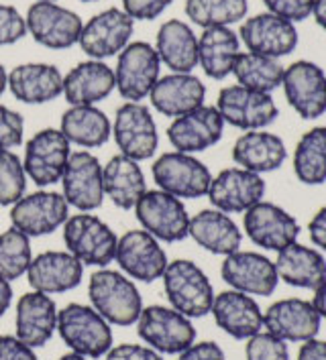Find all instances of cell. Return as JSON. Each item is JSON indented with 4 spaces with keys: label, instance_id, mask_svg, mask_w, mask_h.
Returning <instances> with one entry per match:
<instances>
[{
    "label": "cell",
    "instance_id": "cell-1",
    "mask_svg": "<svg viewBox=\"0 0 326 360\" xmlns=\"http://www.w3.org/2000/svg\"><path fill=\"white\" fill-rule=\"evenodd\" d=\"M88 295L92 307L113 326H133L143 311L137 285L127 275L106 266L92 273Z\"/></svg>",
    "mask_w": 326,
    "mask_h": 360
},
{
    "label": "cell",
    "instance_id": "cell-2",
    "mask_svg": "<svg viewBox=\"0 0 326 360\" xmlns=\"http://www.w3.org/2000/svg\"><path fill=\"white\" fill-rule=\"evenodd\" d=\"M58 332L72 352L102 359L113 348V330L92 305L70 304L58 311Z\"/></svg>",
    "mask_w": 326,
    "mask_h": 360
},
{
    "label": "cell",
    "instance_id": "cell-3",
    "mask_svg": "<svg viewBox=\"0 0 326 360\" xmlns=\"http://www.w3.org/2000/svg\"><path fill=\"white\" fill-rule=\"evenodd\" d=\"M161 279H163L168 302L175 311L184 314L190 320L204 318L206 314H211L214 287L208 275L196 263L188 259L172 261L165 266Z\"/></svg>",
    "mask_w": 326,
    "mask_h": 360
},
{
    "label": "cell",
    "instance_id": "cell-4",
    "mask_svg": "<svg viewBox=\"0 0 326 360\" xmlns=\"http://www.w3.org/2000/svg\"><path fill=\"white\" fill-rule=\"evenodd\" d=\"M63 243L82 265L108 266L115 261L116 238L115 230L102 218L90 212L70 216L63 224Z\"/></svg>",
    "mask_w": 326,
    "mask_h": 360
},
{
    "label": "cell",
    "instance_id": "cell-5",
    "mask_svg": "<svg viewBox=\"0 0 326 360\" xmlns=\"http://www.w3.org/2000/svg\"><path fill=\"white\" fill-rule=\"evenodd\" d=\"M134 216L143 230L161 243L188 238L190 214L180 198L163 190H147L134 204Z\"/></svg>",
    "mask_w": 326,
    "mask_h": 360
},
{
    "label": "cell",
    "instance_id": "cell-6",
    "mask_svg": "<svg viewBox=\"0 0 326 360\" xmlns=\"http://www.w3.org/2000/svg\"><path fill=\"white\" fill-rule=\"evenodd\" d=\"M137 334L161 354H180L196 342L192 320L165 305L143 307L137 320Z\"/></svg>",
    "mask_w": 326,
    "mask_h": 360
},
{
    "label": "cell",
    "instance_id": "cell-7",
    "mask_svg": "<svg viewBox=\"0 0 326 360\" xmlns=\"http://www.w3.org/2000/svg\"><path fill=\"white\" fill-rule=\"evenodd\" d=\"M157 188L180 200H198L208 193L211 169L190 153H163L151 167Z\"/></svg>",
    "mask_w": 326,
    "mask_h": 360
},
{
    "label": "cell",
    "instance_id": "cell-8",
    "mask_svg": "<svg viewBox=\"0 0 326 360\" xmlns=\"http://www.w3.org/2000/svg\"><path fill=\"white\" fill-rule=\"evenodd\" d=\"M216 110L220 112L225 124L241 131H263L273 124L280 116L277 104L271 94L249 90L243 86H227L218 92Z\"/></svg>",
    "mask_w": 326,
    "mask_h": 360
},
{
    "label": "cell",
    "instance_id": "cell-9",
    "mask_svg": "<svg viewBox=\"0 0 326 360\" xmlns=\"http://www.w3.org/2000/svg\"><path fill=\"white\" fill-rule=\"evenodd\" d=\"M113 72L118 94L129 102H141L151 94L155 82L159 79L161 59L153 45L134 41L118 53L116 70Z\"/></svg>",
    "mask_w": 326,
    "mask_h": 360
},
{
    "label": "cell",
    "instance_id": "cell-10",
    "mask_svg": "<svg viewBox=\"0 0 326 360\" xmlns=\"http://www.w3.org/2000/svg\"><path fill=\"white\" fill-rule=\"evenodd\" d=\"M113 136L120 155L147 161L159 147V133L151 110L141 102H125L118 106L113 122Z\"/></svg>",
    "mask_w": 326,
    "mask_h": 360
},
{
    "label": "cell",
    "instance_id": "cell-11",
    "mask_svg": "<svg viewBox=\"0 0 326 360\" xmlns=\"http://www.w3.org/2000/svg\"><path fill=\"white\" fill-rule=\"evenodd\" d=\"M70 147V141L59 129H43L33 134L25 145L23 159L27 177L41 190L58 184L72 155Z\"/></svg>",
    "mask_w": 326,
    "mask_h": 360
},
{
    "label": "cell",
    "instance_id": "cell-12",
    "mask_svg": "<svg viewBox=\"0 0 326 360\" xmlns=\"http://www.w3.org/2000/svg\"><path fill=\"white\" fill-rule=\"evenodd\" d=\"M70 218V204L58 191L39 190L23 195L11 206V224L29 238L47 236L65 224Z\"/></svg>",
    "mask_w": 326,
    "mask_h": 360
},
{
    "label": "cell",
    "instance_id": "cell-13",
    "mask_svg": "<svg viewBox=\"0 0 326 360\" xmlns=\"http://www.w3.org/2000/svg\"><path fill=\"white\" fill-rule=\"evenodd\" d=\"M25 20L29 35L47 49H70L80 41L84 27L80 15L58 2H33Z\"/></svg>",
    "mask_w": 326,
    "mask_h": 360
},
{
    "label": "cell",
    "instance_id": "cell-14",
    "mask_svg": "<svg viewBox=\"0 0 326 360\" xmlns=\"http://www.w3.org/2000/svg\"><path fill=\"white\" fill-rule=\"evenodd\" d=\"M115 261L125 271L127 277L137 279L141 283H153L161 279L168 255L159 240L147 230H129L116 243Z\"/></svg>",
    "mask_w": 326,
    "mask_h": 360
},
{
    "label": "cell",
    "instance_id": "cell-15",
    "mask_svg": "<svg viewBox=\"0 0 326 360\" xmlns=\"http://www.w3.org/2000/svg\"><path fill=\"white\" fill-rule=\"evenodd\" d=\"M243 230L253 245L275 252L298 243L300 236V224L288 210L263 200L245 212Z\"/></svg>",
    "mask_w": 326,
    "mask_h": 360
},
{
    "label": "cell",
    "instance_id": "cell-16",
    "mask_svg": "<svg viewBox=\"0 0 326 360\" xmlns=\"http://www.w3.org/2000/svg\"><path fill=\"white\" fill-rule=\"evenodd\" d=\"M282 88L289 106L304 120L320 118L326 112V74L314 61L300 59L288 65Z\"/></svg>",
    "mask_w": 326,
    "mask_h": 360
},
{
    "label": "cell",
    "instance_id": "cell-17",
    "mask_svg": "<svg viewBox=\"0 0 326 360\" xmlns=\"http://www.w3.org/2000/svg\"><path fill=\"white\" fill-rule=\"evenodd\" d=\"M59 181L63 188L61 195L70 208L94 212L104 204L102 165L90 151L72 153Z\"/></svg>",
    "mask_w": 326,
    "mask_h": 360
},
{
    "label": "cell",
    "instance_id": "cell-18",
    "mask_svg": "<svg viewBox=\"0 0 326 360\" xmlns=\"http://www.w3.org/2000/svg\"><path fill=\"white\" fill-rule=\"evenodd\" d=\"M134 20L123 8H106L82 27L80 47L90 59L118 56L131 41Z\"/></svg>",
    "mask_w": 326,
    "mask_h": 360
},
{
    "label": "cell",
    "instance_id": "cell-19",
    "mask_svg": "<svg viewBox=\"0 0 326 360\" xmlns=\"http://www.w3.org/2000/svg\"><path fill=\"white\" fill-rule=\"evenodd\" d=\"M220 275L234 291L259 297L273 295L280 283L275 263L265 255L253 250H237L227 255L220 266Z\"/></svg>",
    "mask_w": 326,
    "mask_h": 360
},
{
    "label": "cell",
    "instance_id": "cell-20",
    "mask_svg": "<svg viewBox=\"0 0 326 360\" xmlns=\"http://www.w3.org/2000/svg\"><path fill=\"white\" fill-rule=\"evenodd\" d=\"M208 200L212 208L225 214H241L259 204L265 195V181L261 175L243 167L222 169L212 177L208 188Z\"/></svg>",
    "mask_w": 326,
    "mask_h": 360
},
{
    "label": "cell",
    "instance_id": "cell-21",
    "mask_svg": "<svg viewBox=\"0 0 326 360\" xmlns=\"http://www.w3.org/2000/svg\"><path fill=\"white\" fill-rule=\"evenodd\" d=\"M322 318L312 302L288 297L271 304L263 311V328L284 342H306L318 336Z\"/></svg>",
    "mask_w": 326,
    "mask_h": 360
},
{
    "label": "cell",
    "instance_id": "cell-22",
    "mask_svg": "<svg viewBox=\"0 0 326 360\" xmlns=\"http://www.w3.org/2000/svg\"><path fill=\"white\" fill-rule=\"evenodd\" d=\"M241 41L251 53L280 57L289 56L298 47V31L296 25L271 13H261L241 25Z\"/></svg>",
    "mask_w": 326,
    "mask_h": 360
},
{
    "label": "cell",
    "instance_id": "cell-23",
    "mask_svg": "<svg viewBox=\"0 0 326 360\" xmlns=\"http://www.w3.org/2000/svg\"><path fill=\"white\" fill-rule=\"evenodd\" d=\"M225 133V120L216 106H200L192 112L173 118L168 139L180 153H200L214 147Z\"/></svg>",
    "mask_w": 326,
    "mask_h": 360
},
{
    "label": "cell",
    "instance_id": "cell-24",
    "mask_svg": "<svg viewBox=\"0 0 326 360\" xmlns=\"http://www.w3.org/2000/svg\"><path fill=\"white\" fill-rule=\"evenodd\" d=\"M211 314L216 326L234 340H249L263 328V311L259 304L241 291H222L214 295Z\"/></svg>",
    "mask_w": 326,
    "mask_h": 360
},
{
    "label": "cell",
    "instance_id": "cell-25",
    "mask_svg": "<svg viewBox=\"0 0 326 360\" xmlns=\"http://www.w3.org/2000/svg\"><path fill=\"white\" fill-rule=\"evenodd\" d=\"M84 277V265L72 252L47 250L37 255L27 269V279L33 291L41 293H65L76 289Z\"/></svg>",
    "mask_w": 326,
    "mask_h": 360
},
{
    "label": "cell",
    "instance_id": "cell-26",
    "mask_svg": "<svg viewBox=\"0 0 326 360\" xmlns=\"http://www.w3.org/2000/svg\"><path fill=\"white\" fill-rule=\"evenodd\" d=\"M206 86L192 74H170L155 82L149 94L151 106L159 114L177 118L204 106Z\"/></svg>",
    "mask_w": 326,
    "mask_h": 360
},
{
    "label": "cell",
    "instance_id": "cell-27",
    "mask_svg": "<svg viewBox=\"0 0 326 360\" xmlns=\"http://www.w3.org/2000/svg\"><path fill=\"white\" fill-rule=\"evenodd\" d=\"M58 332V305L41 291L25 293L17 304V338L41 348Z\"/></svg>",
    "mask_w": 326,
    "mask_h": 360
},
{
    "label": "cell",
    "instance_id": "cell-28",
    "mask_svg": "<svg viewBox=\"0 0 326 360\" xmlns=\"http://www.w3.org/2000/svg\"><path fill=\"white\" fill-rule=\"evenodd\" d=\"M115 88V72L98 59L82 61L63 76V96L70 106H94Z\"/></svg>",
    "mask_w": 326,
    "mask_h": 360
},
{
    "label": "cell",
    "instance_id": "cell-29",
    "mask_svg": "<svg viewBox=\"0 0 326 360\" xmlns=\"http://www.w3.org/2000/svg\"><path fill=\"white\" fill-rule=\"evenodd\" d=\"M288 159V149L282 136L268 131H247L232 145V161L257 175L280 169Z\"/></svg>",
    "mask_w": 326,
    "mask_h": 360
},
{
    "label": "cell",
    "instance_id": "cell-30",
    "mask_svg": "<svg viewBox=\"0 0 326 360\" xmlns=\"http://www.w3.org/2000/svg\"><path fill=\"white\" fill-rule=\"evenodd\" d=\"M188 236H192L198 247L220 257L241 250L243 243V232L237 226V222L229 214L216 208L200 210L196 216H192Z\"/></svg>",
    "mask_w": 326,
    "mask_h": 360
},
{
    "label": "cell",
    "instance_id": "cell-31",
    "mask_svg": "<svg viewBox=\"0 0 326 360\" xmlns=\"http://www.w3.org/2000/svg\"><path fill=\"white\" fill-rule=\"evenodd\" d=\"M8 90L23 104H45L63 94V76L51 63H23L8 74Z\"/></svg>",
    "mask_w": 326,
    "mask_h": 360
},
{
    "label": "cell",
    "instance_id": "cell-32",
    "mask_svg": "<svg viewBox=\"0 0 326 360\" xmlns=\"http://www.w3.org/2000/svg\"><path fill=\"white\" fill-rule=\"evenodd\" d=\"M275 271L289 287L316 291L326 281V259L318 248L294 243L277 252Z\"/></svg>",
    "mask_w": 326,
    "mask_h": 360
},
{
    "label": "cell",
    "instance_id": "cell-33",
    "mask_svg": "<svg viewBox=\"0 0 326 360\" xmlns=\"http://www.w3.org/2000/svg\"><path fill=\"white\" fill-rule=\"evenodd\" d=\"M102 188L104 198H108L116 208L133 210L139 198L147 191V181L139 161L115 155L102 165Z\"/></svg>",
    "mask_w": 326,
    "mask_h": 360
},
{
    "label": "cell",
    "instance_id": "cell-34",
    "mask_svg": "<svg viewBox=\"0 0 326 360\" xmlns=\"http://www.w3.org/2000/svg\"><path fill=\"white\" fill-rule=\"evenodd\" d=\"M155 51L173 74H192L198 65V37L188 22L165 20L157 31Z\"/></svg>",
    "mask_w": 326,
    "mask_h": 360
},
{
    "label": "cell",
    "instance_id": "cell-35",
    "mask_svg": "<svg viewBox=\"0 0 326 360\" xmlns=\"http://www.w3.org/2000/svg\"><path fill=\"white\" fill-rule=\"evenodd\" d=\"M239 56L241 41L229 27L204 29V33L198 37V65L212 79L229 77Z\"/></svg>",
    "mask_w": 326,
    "mask_h": 360
},
{
    "label": "cell",
    "instance_id": "cell-36",
    "mask_svg": "<svg viewBox=\"0 0 326 360\" xmlns=\"http://www.w3.org/2000/svg\"><path fill=\"white\" fill-rule=\"evenodd\" d=\"M59 131L70 145L98 149L113 136V122L96 106H70L61 116Z\"/></svg>",
    "mask_w": 326,
    "mask_h": 360
},
{
    "label": "cell",
    "instance_id": "cell-37",
    "mask_svg": "<svg viewBox=\"0 0 326 360\" xmlns=\"http://www.w3.org/2000/svg\"><path fill=\"white\" fill-rule=\"evenodd\" d=\"M294 173L304 186L326 181V127H314L300 136L294 151Z\"/></svg>",
    "mask_w": 326,
    "mask_h": 360
},
{
    "label": "cell",
    "instance_id": "cell-38",
    "mask_svg": "<svg viewBox=\"0 0 326 360\" xmlns=\"http://www.w3.org/2000/svg\"><path fill=\"white\" fill-rule=\"evenodd\" d=\"M284 70L286 68L277 59L247 51V53H241L237 57L232 76L237 77L239 86H243V88L271 94L275 88L282 86Z\"/></svg>",
    "mask_w": 326,
    "mask_h": 360
},
{
    "label": "cell",
    "instance_id": "cell-39",
    "mask_svg": "<svg viewBox=\"0 0 326 360\" xmlns=\"http://www.w3.org/2000/svg\"><path fill=\"white\" fill-rule=\"evenodd\" d=\"M186 17L202 29L230 27L249 13L247 0H186Z\"/></svg>",
    "mask_w": 326,
    "mask_h": 360
},
{
    "label": "cell",
    "instance_id": "cell-40",
    "mask_svg": "<svg viewBox=\"0 0 326 360\" xmlns=\"http://www.w3.org/2000/svg\"><path fill=\"white\" fill-rule=\"evenodd\" d=\"M31 261V238L13 226L4 230L0 234V277L13 283L27 273Z\"/></svg>",
    "mask_w": 326,
    "mask_h": 360
},
{
    "label": "cell",
    "instance_id": "cell-41",
    "mask_svg": "<svg viewBox=\"0 0 326 360\" xmlns=\"http://www.w3.org/2000/svg\"><path fill=\"white\" fill-rule=\"evenodd\" d=\"M27 173L19 155L11 149H0V206H13L25 195Z\"/></svg>",
    "mask_w": 326,
    "mask_h": 360
},
{
    "label": "cell",
    "instance_id": "cell-42",
    "mask_svg": "<svg viewBox=\"0 0 326 360\" xmlns=\"http://www.w3.org/2000/svg\"><path fill=\"white\" fill-rule=\"evenodd\" d=\"M247 360H289L288 342L280 340L269 332H259L251 336L245 346Z\"/></svg>",
    "mask_w": 326,
    "mask_h": 360
},
{
    "label": "cell",
    "instance_id": "cell-43",
    "mask_svg": "<svg viewBox=\"0 0 326 360\" xmlns=\"http://www.w3.org/2000/svg\"><path fill=\"white\" fill-rule=\"evenodd\" d=\"M25 120L17 110H11L0 104V149H15L23 145Z\"/></svg>",
    "mask_w": 326,
    "mask_h": 360
},
{
    "label": "cell",
    "instance_id": "cell-44",
    "mask_svg": "<svg viewBox=\"0 0 326 360\" xmlns=\"http://www.w3.org/2000/svg\"><path fill=\"white\" fill-rule=\"evenodd\" d=\"M27 35V20L11 4L0 2V45H13Z\"/></svg>",
    "mask_w": 326,
    "mask_h": 360
},
{
    "label": "cell",
    "instance_id": "cell-45",
    "mask_svg": "<svg viewBox=\"0 0 326 360\" xmlns=\"http://www.w3.org/2000/svg\"><path fill=\"white\" fill-rule=\"evenodd\" d=\"M263 4L271 15H277L289 22H300L312 15L314 0H263Z\"/></svg>",
    "mask_w": 326,
    "mask_h": 360
},
{
    "label": "cell",
    "instance_id": "cell-46",
    "mask_svg": "<svg viewBox=\"0 0 326 360\" xmlns=\"http://www.w3.org/2000/svg\"><path fill=\"white\" fill-rule=\"evenodd\" d=\"M173 0H123V11L133 20L157 19Z\"/></svg>",
    "mask_w": 326,
    "mask_h": 360
},
{
    "label": "cell",
    "instance_id": "cell-47",
    "mask_svg": "<svg viewBox=\"0 0 326 360\" xmlns=\"http://www.w3.org/2000/svg\"><path fill=\"white\" fill-rule=\"evenodd\" d=\"M106 360H163L161 354L151 346H139V344H120L113 346L106 352Z\"/></svg>",
    "mask_w": 326,
    "mask_h": 360
},
{
    "label": "cell",
    "instance_id": "cell-48",
    "mask_svg": "<svg viewBox=\"0 0 326 360\" xmlns=\"http://www.w3.org/2000/svg\"><path fill=\"white\" fill-rule=\"evenodd\" d=\"M0 360H37V354L17 336H0Z\"/></svg>",
    "mask_w": 326,
    "mask_h": 360
},
{
    "label": "cell",
    "instance_id": "cell-49",
    "mask_svg": "<svg viewBox=\"0 0 326 360\" xmlns=\"http://www.w3.org/2000/svg\"><path fill=\"white\" fill-rule=\"evenodd\" d=\"M177 360H227L225 350L216 342H194L190 348L180 352Z\"/></svg>",
    "mask_w": 326,
    "mask_h": 360
},
{
    "label": "cell",
    "instance_id": "cell-50",
    "mask_svg": "<svg viewBox=\"0 0 326 360\" xmlns=\"http://www.w3.org/2000/svg\"><path fill=\"white\" fill-rule=\"evenodd\" d=\"M308 234L314 247L326 250V206L318 210L308 222Z\"/></svg>",
    "mask_w": 326,
    "mask_h": 360
},
{
    "label": "cell",
    "instance_id": "cell-51",
    "mask_svg": "<svg viewBox=\"0 0 326 360\" xmlns=\"http://www.w3.org/2000/svg\"><path fill=\"white\" fill-rule=\"evenodd\" d=\"M298 360H326V340H312L302 342L298 350Z\"/></svg>",
    "mask_w": 326,
    "mask_h": 360
},
{
    "label": "cell",
    "instance_id": "cell-52",
    "mask_svg": "<svg viewBox=\"0 0 326 360\" xmlns=\"http://www.w3.org/2000/svg\"><path fill=\"white\" fill-rule=\"evenodd\" d=\"M11 302H13V287L6 279L0 277V318L8 311Z\"/></svg>",
    "mask_w": 326,
    "mask_h": 360
},
{
    "label": "cell",
    "instance_id": "cell-53",
    "mask_svg": "<svg viewBox=\"0 0 326 360\" xmlns=\"http://www.w3.org/2000/svg\"><path fill=\"white\" fill-rule=\"evenodd\" d=\"M312 305L316 307L318 316L326 320V281L316 291H314V300H312Z\"/></svg>",
    "mask_w": 326,
    "mask_h": 360
},
{
    "label": "cell",
    "instance_id": "cell-54",
    "mask_svg": "<svg viewBox=\"0 0 326 360\" xmlns=\"http://www.w3.org/2000/svg\"><path fill=\"white\" fill-rule=\"evenodd\" d=\"M312 15H314V20L326 31V0H314Z\"/></svg>",
    "mask_w": 326,
    "mask_h": 360
},
{
    "label": "cell",
    "instance_id": "cell-55",
    "mask_svg": "<svg viewBox=\"0 0 326 360\" xmlns=\"http://www.w3.org/2000/svg\"><path fill=\"white\" fill-rule=\"evenodd\" d=\"M6 88H8V72L0 65V96L4 94Z\"/></svg>",
    "mask_w": 326,
    "mask_h": 360
},
{
    "label": "cell",
    "instance_id": "cell-56",
    "mask_svg": "<svg viewBox=\"0 0 326 360\" xmlns=\"http://www.w3.org/2000/svg\"><path fill=\"white\" fill-rule=\"evenodd\" d=\"M59 360H86V356H82L77 352H68V354H63Z\"/></svg>",
    "mask_w": 326,
    "mask_h": 360
},
{
    "label": "cell",
    "instance_id": "cell-57",
    "mask_svg": "<svg viewBox=\"0 0 326 360\" xmlns=\"http://www.w3.org/2000/svg\"><path fill=\"white\" fill-rule=\"evenodd\" d=\"M37 2H56V0H37Z\"/></svg>",
    "mask_w": 326,
    "mask_h": 360
},
{
    "label": "cell",
    "instance_id": "cell-58",
    "mask_svg": "<svg viewBox=\"0 0 326 360\" xmlns=\"http://www.w3.org/2000/svg\"><path fill=\"white\" fill-rule=\"evenodd\" d=\"M82 2H96V0H82Z\"/></svg>",
    "mask_w": 326,
    "mask_h": 360
}]
</instances>
